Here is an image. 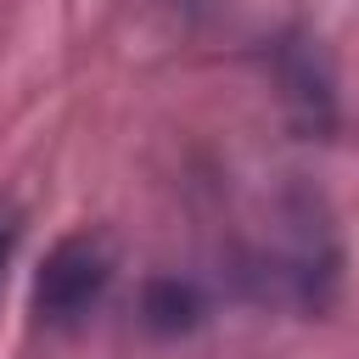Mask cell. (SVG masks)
<instances>
[{"label":"cell","mask_w":359,"mask_h":359,"mask_svg":"<svg viewBox=\"0 0 359 359\" xmlns=\"http://www.w3.org/2000/svg\"><path fill=\"white\" fill-rule=\"evenodd\" d=\"M112 286V247L101 236H67L34 280V314L45 325H79Z\"/></svg>","instance_id":"cell-1"},{"label":"cell","mask_w":359,"mask_h":359,"mask_svg":"<svg viewBox=\"0 0 359 359\" xmlns=\"http://www.w3.org/2000/svg\"><path fill=\"white\" fill-rule=\"evenodd\" d=\"M196 314H202L196 286H185V280H151L146 286V320L157 331H185V325H196Z\"/></svg>","instance_id":"cell-2"},{"label":"cell","mask_w":359,"mask_h":359,"mask_svg":"<svg viewBox=\"0 0 359 359\" xmlns=\"http://www.w3.org/2000/svg\"><path fill=\"white\" fill-rule=\"evenodd\" d=\"M17 236H22V213H17V202H6V196H0V280H6V269H11Z\"/></svg>","instance_id":"cell-3"}]
</instances>
